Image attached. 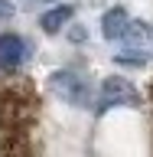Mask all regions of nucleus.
I'll list each match as a JSON object with an SVG mask.
<instances>
[{
	"label": "nucleus",
	"mask_w": 153,
	"mask_h": 157,
	"mask_svg": "<svg viewBox=\"0 0 153 157\" xmlns=\"http://www.w3.org/2000/svg\"><path fill=\"white\" fill-rule=\"evenodd\" d=\"M29 56H33V46H29L26 36H20V33H13V29L0 33V72L13 75L16 69L26 66Z\"/></svg>",
	"instance_id": "20e7f679"
},
{
	"label": "nucleus",
	"mask_w": 153,
	"mask_h": 157,
	"mask_svg": "<svg viewBox=\"0 0 153 157\" xmlns=\"http://www.w3.org/2000/svg\"><path fill=\"white\" fill-rule=\"evenodd\" d=\"M36 121V95L29 82L0 85V157H26Z\"/></svg>",
	"instance_id": "f257e3e1"
},
{
	"label": "nucleus",
	"mask_w": 153,
	"mask_h": 157,
	"mask_svg": "<svg viewBox=\"0 0 153 157\" xmlns=\"http://www.w3.org/2000/svg\"><path fill=\"white\" fill-rule=\"evenodd\" d=\"M72 17H75V3H56L39 17V26H42V33H62L72 23Z\"/></svg>",
	"instance_id": "423d86ee"
},
{
	"label": "nucleus",
	"mask_w": 153,
	"mask_h": 157,
	"mask_svg": "<svg viewBox=\"0 0 153 157\" xmlns=\"http://www.w3.org/2000/svg\"><path fill=\"white\" fill-rule=\"evenodd\" d=\"M114 62H117V66H134V69H144L150 59H147V56H140V52H130V49H121V52L114 56Z\"/></svg>",
	"instance_id": "6e6552de"
},
{
	"label": "nucleus",
	"mask_w": 153,
	"mask_h": 157,
	"mask_svg": "<svg viewBox=\"0 0 153 157\" xmlns=\"http://www.w3.org/2000/svg\"><path fill=\"white\" fill-rule=\"evenodd\" d=\"M13 13H16V7H13L10 0H0V23H7V20L13 17Z\"/></svg>",
	"instance_id": "1a4fd4ad"
},
{
	"label": "nucleus",
	"mask_w": 153,
	"mask_h": 157,
	"mask_svg": "<svg viewBox=\"0 0 153 157\" xmlns=\"http://www.w3.org/2000/svg\"><path fill=\"white\" fill-rule=\"evenodd\" d=\"M46 3H49V0H46Z\"/></svg>",
	"instance_id": "9b49d317"
},
{
	"label": "nucleus",
	"mask_w": 153,
	"mask_h": 157,
	"mask_svg": "<svg viewBox=\"0 0 153 157\" xmlns=\"http://www.w3.org/2000/svg\"><path fill=\"white\" fill-rule=\"evenodd\" d=\"M117 43H121L124 49H130V52H140V56L150 59L153 56V26L144 23V20H130Z\"/></svg>",
	"instance_id": "39448f33"
},
{
	"label": "nucleus",
	"mask_w": 153,
	"mask_h": 157,
	"mask_svg": "<svg viewBox=\"0 0 153 157\" xmlns=\"http://www.w3.org/2000/svg\"><path fill=\"white\" fill-rule=\"evenodd\" d=\"M127 23H130V17H127V10L124 7H111L101 17V33H104V39H121V33L127 29Z\"/></svg>",
	"instance_id": "0eeeda50"
},
{
	"label": "nucleus",
	"mask_w": 153,
	"mask_h": 157,
	"mask_svg": "<svg viewBox=\"0 0 153 157\" xmlns=\"http://www.w3.org/2000/svg\"><path fill=\"white\" fill-rule=\"evenodd\" d=\"M49 88H52V95H59L65 105H75V108H88L95 101V92L88 85V78L78 75L75 69H56L49 75Z\"/></svg>",
	"instance_id": "f03ea898"
},
{
	"label": "nucleus",
	"mask_w": 153,
	"mask_h": 157,
	"mask_svg": "<svg viewBox=\"0 0 153 157\" xmlns=\"http://www.w3.org/2000/svg\"><path fill=\"white\" fill-rule=\"evenodd\" d=\"M68 39H72V43H85V29H82V26H72Z\"/></svg>",
	"instance_id": "9d476101"
},
{
	"label": "nucleus",
	"mask_w": 153,
	"mask_h": 157,
	"mask_svg": "<svg viewBox=\"0 0 153 157\" xmlns=\"http://www.w3.org/2000/svg\"><path fill=\"white\" fill-rule=\"evenodd\" d=\"M121 105H130L137 108L140 105V92H137L127 78L121 75H111L101 82V88H98V101H95V111L98 115H104V111H111V108H121Z\"/></svg>",
	"instance_id": "7ed1b4c3"
}]
</instances>
